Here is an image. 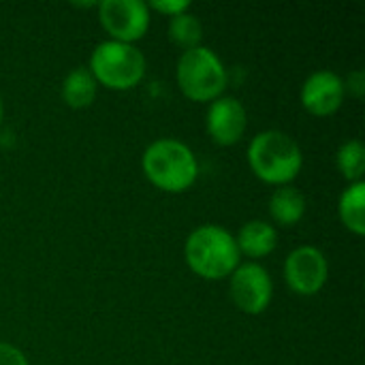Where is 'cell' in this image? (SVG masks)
<instances>
[{"label":"cell","instance_id":"6da1fadb","mask_svg":"<svg viewBox=\"0 0 365 365\" xmlns=\"http://www.w3.org/2000/svg\"><path fill=\"white\" fill-rule=\"evenodd\" d=\"M184 259L188 269L203 280H225L240 265V250L235 235L220 225L197 227L184 244Z\"/></svg>","mask_w":365,"mask_h":365},{"label":"cell","instance_id":"7a4b0ae2","mask_svg":"<svg viewBox=\"0 0 365 365\" xmlns=\"http://www.w3.org/2000/svg\"><path fill=\"white\" fill-rule=\"evenodd\" d=\"M246 158L250 171L261 182L272 184L276 188L291 184L304 167V154L299 143L291 135L276 128L255 135L248 143Z\"/></svg>","mask_w":365,"mask_h":365},{"label":"cell","instance_id":"3957f363","mask_svg":"<svg viewBox=\"0 0 365 365\" xmlns=\"http://www.w3.org/2000/svg\"><path fill=\"white\" fill-rule=\"evenodd\" d=\"M141 169L148 182L163 192H186L199 178V160L195 152L178 139L152 141L143 156Z\"/></svg>","mask_w":365,"mask_h":365},{"label":"cell","instance_id":"277c9868","mask_svg":"<svg viewBox=\"0 0 365 365\" xmlns=\"http://www.w3.org/2000/svg\"><path fill=\"white\" fill-rule=\"evenodd\" d=\"M88 71L98 86L115 92H126L143 81L148 60L137 45L107 38L92 49Z\"/></svg>","mask_w":365,"mask_h":365},{"label":"cell","instance_id":"5b68a950","mask_svg":"<svg viewBox=\"0 0 365 365\" xmlns=\"http://www.w3.org/2000/svg\"><path fill=\"white\" fill-rule=\"evenodd\" d=\"M227 68L210 47H192L182 51L175 66V81L182 94L195 103H212L227 88Z\"/></svg>","mask_w":365,"mask_h":365},{"label":"cell","instance_id":"8992f818","mask_svg":"<svg viewBox=\"0 0 365 365\" xmlns=\"http://www.w3.org/2000/svg\"><path fill=\"white\" fill-rule=\"evenodd\" d=\"M229 297L240 312L250 317L263 314L274 297V280L263 265L255 261L240 263L229 276Z\"/></svg>","mask_w":365,"mask_h":365},{"label":"cell","instance_id":"52a82bcc","mask_svg":"<svg viewBox=\"0 0 365 365\" xmlns=\"http://www.w3.org/2000/svg\"><path fill=\"white\" fill-rule=\"evenodd\" d=\"M98 6V19L111 41L135 45L148 34L150 9L143 0H103Z\"/></svg>","mask_w":365,"mask_h":365},{"label":"cell","instance_id":"ba28073f","mask_svg":"<svg viewBox=\"0 0 365 365\" xmlns=\"http://www.w3.org/2000/svg\"><path fill=\"white\" fill-rule=\"evenodd\" d=\"M329 278V261L317 246H297L284 259V282L302 297H312L323 291Z\"/></svg>","mask_w":365,"mask_h":365},{"label":"cell","instance_id":"9c48e42d","mask_svg":"<svg viewBox=\"0 0 365 365\" xmlns=\"http://www.w3.org/2000/svg\"><path fill=\"white\" fill-rule=\"evenodd\" d=\"M344 81L338 73L329 68L314 71L306 77L299 90L302 107L314 118H329L334 115L344 103Z\"/></svg>","mask_w":365,"mask_h":365},{"label":"cell","instance_id":"30bf717a","mask_svg":"<svg viewBox=\"0 0 365 365\" xmlns=\"http://www.w3.org/2000/svg\"><path fill=\"white\" fill-rule=\"evenodd\" d=\"M248 128V113L240 98L235 96H218L210 103L205 113V130L207 137L218 145H235L242 141Z\"/></svg>","mask_w":365,"mask_h":365},{"label":"cell","instance_id":"8fae6325","mask_svg":"<svg viewBox=\"0 0 365 365\" xmlns=\"http://www.w3.org/2000/svg\"><path fill=\"white\" fill-rule=\"evenodd\" d=\"M235 244L240 255L252 259L255 263L259 259L269 257L278 246V231L272 222L265 220H248L235 235Z\"/></svg>","mask_w":365,"mask_h":365},{"label":"cell","instance_id":"7c38bea8","mask_svg":"<svg viewBox=\"0 0 365 365\" xmlns=\"http://www.w3.org/2000/svg\"><path fill=\"white\" fill-rule=\"evenodd\" d=\"M306 207H308V201L304 192L295 188L293 184L278 186L272 192L269 203H267L269 216L278 227H295L297 222H302V218L306 216Z\"/></svg>","mask_w":365,"mask_h":365},{"label":"cell","instance_id":"4fadbf2b","mask_svg":"<svg viewBox=\"0 0 365 365\" xmlns=\"http://www.w3.org/2000/svg\"><path fill=\"white\" fill-rule=\"evenodd\" d=\"M96 92H98V83L94 81L88 66H77L68 71L60 86V96L71 109L90 107L96 98Z\"/></svg>","mask_w":365,"mask_h":365},{"label":"cell","instance_id":"5bb4252c","mask_svg":"<svg viewBox=\"0 0 365 365\" xmlns=\"http://www.w3.org/2000/svg\"><path fill=\"white\" fill-rule=\"evenodd\" d=\"M338 216L342 225L355 233H365V182L349 184L338 199Z\"/></svg>","mask_w":365,"mask_h":365},{"label":"cell","instance_id":"9a60e30c","mask_svg":"<svg viewBox=\"0 0 365 365\" xmlns=\"http://www.w3.org/2000/svg\"><path fill=\"white\" fill-rule=\"evenodd\" d=\"M336 165L340 175L349 182H364L365 173V148L359 139H349L344 141L338 152H336Z\"/></svg>","mask_w":365,"mask_h":365},{"label":"cell","instance_id":"2e32d148","mask_svg":"<svg viewBox=\"0 0 365 365\" xmlns=\"http://www.w3.org/2000/svg\"><path fill=\"white\" fill-rule=\"evenodd\" d=\"M169 38H171L173 45L182 47L184 51L192 49V47H199L201 41H203L201 19L195 13H190V11L171 17L169 19Z\"/></svg>","mask_w":365,"mask_h":365},{"label":"cell","instance_id":"e0dca14e","mask_svg":"<svg viewBox=\"0 0 365 365\" xmlns=\"http://www.w3.org/2000/svg\"><path fill=\"white\" fill-rule=\"evenodd\" d=\"M148 9L158 11L160 15H167L171 19L180 13H186L190 9V2L188 0H152L148 2Z\"/></svg>","mask_w":365,"mask_h":365},{"label":"cell","instance_id":"ac0fdd59","mask_svg":"<svg viewBox=\"0 0 365 365\" xmlns=\"http://www.w3.org/2000/svg\"><path fill=\"white\" fill-rule=\"evenodd\" d=\"M0 365H28L24 351L9 342H0Z\"/></svg>","mask_w":365,"mask_h":365},{"label":"cell","instance_id":"d6986e66","mask_svg":"<svg viewBox=\"0 0 365 365\" xmlns=\"http://www.w3.org/2000/svg\"><path fill=\"white\" fill-rule=\"evenodd\" d=\"M344 81V92H349L351 96H355V98H361L365 94V73L361 68H357V71H353V73H349V77L346 79H342Z\"/></svg>","mask_w":365,"mask_h":365},{"label":"cell","instance_id":"ffe728a7","mask_svg":"<svg viewBox=\"0 0 365 365\" xmlns=\"http://www.w3.org/2000/svg\"><path fill=\"white\" fill-rule=\"evenodd\" d=\"M2 120H4V105H2V96H0V126H2Z\"/></svg>","mask_w":365,"mask_h":365}]
</instances>
